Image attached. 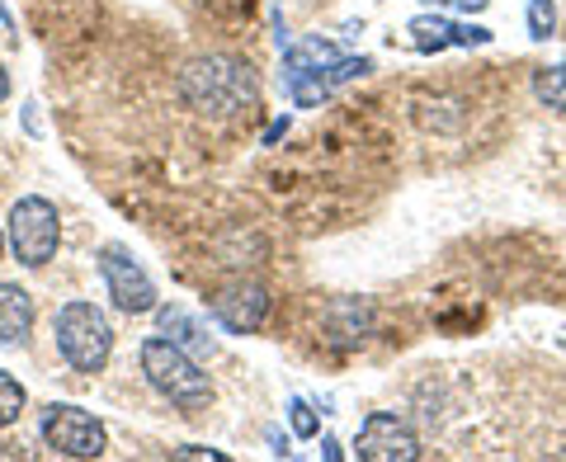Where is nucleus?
I'll return each mask as SVG.
<instances>
[{"instance_id": "obj_4", "label": "nucleus", "mask_w": 566, "mask_h": 462, "mask_svg": "<svg viewBox=\"0 0 566 462\" xmlns=\"http://www.w3.org/2000/svg\"><path fill=\"white\" fill-rule=\"evenodd\" d=\"M6 245L14 251V260H20L24 270H43V264L57 255V245H62L57 208H52L48 199H39V193L20 199L10 208V218H6Z\"/></svg>"}, {"instance_id": "obj_1", "label": "nucleus", "mask_w": 566, "mask_h": 462, "mask_svg": "<svg viewBox=\"0 0 566 462\" xmlns=\"http://www.w3.org/2000/svg\"><path fill=\"white\" fill-rule=\"evenodd\" d=\"M180 95L203 118H241L245 109L260 104V76L251 62L208 52V57H193L180 71Z\"/></svg>"}, {"instance_id": "obj_8", "label": "nucleus", "mask_w": 566, "mask_h": 462, "mask_svg": "<svg viewBox=\"0 0 566 462\" xmlns=\"http://www.w3.org/2000/svg\"><path fill=\"white\" fill-rule=\"evenodd\" d=\"M212 316L232 330V335H251L264 326V316H270V293L260 288V283H232V288H222L212 297Z\"/></svg>"}, {"instance_id": "obj_11", "label": "nucleus", "mask_w": 566, "mask_h": 462, "mask_svg": "<svg viewBox=\"0 0 566 462\" xmlns=\"http://www.w3.org/2000/svg\"><path fill=\"white\" fill-rule=\"evenodd\" d=\"M24 406H29V392L20 387V378H10V372L0 368V430H10V424L24 416Z\"/></svg>"}, {"instance_id": "obj_12", "label": "nucleus", "mask_w": 566, "mask_h": 462, "mask_svg": "<svg viewBox=\"0 0 566 462\" xmlns=\"http://www.w3.org/2000/svg\"><path fill=\"white\" fill-rule=\"evenodd\" d=\"M161 326L170 330V340H175V345H180V349H208V335H203L199 326H193V322H189V316H185V312H175V307H166V312H161Z\"/></svg>"}, {"instance_id": "obj_17", "label": "nucleus", "mask_w": 566, "mask_h": 462, "mask_svg": "<svg viewBox=\"0 0 566 462\" xmlns=\"http://www.w3.org/2000/svg\"><path fill=\"white\" fill-rule=\"evenodd\" d=\"M449 6H463V10H482L486 0H449Z\"/></svg>"}, {"instance_id": "obj_6", "label": "nucleus", "mask_w": 566, "mask_h": 462, "mask_svg": "<svg viewBox=\"0 0 566 462\" xmlns=\"http://www.w3.org/2000/svg\"><path fill=\"white\" fill-rule=\"evenodd\" d=\"M99 274L109 283V297L118 312L142 316V312H156V283L142 264L123 251V245H104L99 251Z\"/></svg>"}, {"instance_id": "obj_13", "label": "nucleus", "mask_w": 566, "mask_h": 462, "mask_svg": "<svg viewBox=\"0 0 566 462\" xmlns=\"http://www.w3.org/2000/svg\"><path fill=\"white\" fill-rule=\"evenodd\" d=\"M553 20H557L553 0H528V29H534V39H547V33H553Z\"/></svg>"}, {"instance_id": "obj_5", "label": "nucleus", "mask_w": 566, "mask_h": 462, "mask_svg": "<svg viewBox=\"0 0 566 462\" xmlns=\"http://www.w3.org/2000/svg\"><path fill=\"white\" fill-rule=\"evenodd\" d=\"M43 443L62 458H104L109 434H104V424L91 411H81V406H48L43 411Z\"/></svg>"}, {"instance_id": "obj_18", "label": "nucleus", "mask_w": 566, "mask_h": 462, "mask_svg": "<svg viewBox=\"0 0 566 462\" xmlns=\"http://www.w3.org/2000/svg\"><path fill=\"white\" fill-rule=\"evenodd\" d=\"M0 255H6V227H0Z\"/></svg>"}, {"instance_id": "obj_15", "label": "nucleus", "mask_w": 566, "mask_h": 462, "mask_svg": "<svg viewBox=\"0 0 566 462\" xmlns=\"http://www.w3.org/2000/svg\"><path fill=\"white\" fill-rule=\"evenodd\" d=\"M175 458L180 462H227V453H218V449H175Z\"/></svg>"}, {"instance_id": "obj_9", "label": "nucleus", "mask_w": 566, "mask_h": 462, "mask_svg": "<svg viewBox=\"0 0 566 462\" xmlns=\"http://www.w3.org/2000/svg\"><path fill=\"white\" fill-rule=\"evenodd\" d=\"M33 330V293L20 283H0V345H20Z\"/></svg>"}, {"instance_id": "obj_3", "label": "nucleus", "mask_w": 566, "mask_h": 462, "mask_svg": "<svg viewBox=\"0 0 566 462\" xmlns=\"http://www.w3.org/2000/svg\"><path fill=\"white\" fill-rule=\"evenodd\" d=\"M52 340H57L62 359L76 372H99L114 354V326L95 302H66L52 316Z\"/></svg>"}, {"instance_id": "obj_16", "label": "nucleus", "mask_w": 566, "mask_h": 462, "mask_svg": "<svg viewBox=\"0 0 566 462\" xmlns=\"http://www.w3.org/2000/svg\"><path fill=\"white\" fill-rule=\"evenodd\" d=\"M6 99H10V71L0 66V104H6Z\"/></svg>"}, {"instance_id": "obj_2", "label": "nucleus", "mask_w": 566, "mask_h": 462, "mask_svg": "<svg viewBox=\"0 0 566 462\" xmlns=\"http://www.w3.org/2000/svg\"><path fill=\"white\" fill-rule=\"evenodd\" d=\"M142 372H147V382L156 392L175 406H185V411H203L212 401V382H208V372L193 364V354L180 349L175 340H161V335H151V340L142 345Z\"/></svg>"}, {"instance_id": "obj_14", "label": "nucleus", "mask_w": 566, "mask_h": 462, "mask_svg": "<svg viewBox=\"0 0 566 462\" xmlns=\"http://www.w3.org/2000/svg\"><path fill=\"white\" fill-rule=\"evenodd\" d=\"M293 430L297 434H316V420H312V411H307V401H293Z\"/></svg>"}, {"instance_id": "obj_7", "label": "nucleus", "mask_w": 566, "mask_h": 462, "mask_svg": "<svg viewBox=\"0 0 566 462\" xmlns=\"http://www.w3.org/2000/svg\"><path fill=\"white\" fill-rule=\"evenodd\" d=\"M420 453V434L392 411H374L359 424V439H354V458L364 462H416Z\"/></svg>"}, {"instance_id": "obj_10", "label": "nucleus", "mask_w": 566, "mask_h": 462, "mask_svg": "<svg viewBox=\"0 0 566 462\" xmlns=\"http://www.w3.org/2000/svg\"><path fill=\"white\" fill-rule=\"evenodd\" d=\"M534 95L547 104V109H562V114H566V57H562L557 66L538 71V81H534Z\"/></svg>"}]
</instances>
